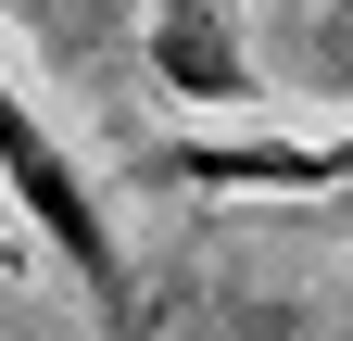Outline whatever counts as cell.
I'll use <instances>...</instances> for the list:
<instances>
[{
	"label": "cell",
	"instance_id": "5",
	"mask_svg": "<svg viewBox=\"0 0 353 341\" xmlns=\"http://www.w3.org/2000/svg\"><path fill=\"white\" fill-rule=\"evenodd\" d=\"M328 202H341V215H353V190H328Z\"/></svg>",
	"mask_w": 353,
	"mask_h": 341
},
{
	"label": "cell",
	"instance_id": "4",
	"mask_svg": "<svg viewBox=\"0 0 353 341\" xmlns=\"http://www.w3.org/2000/svg\"><path fill=\"white\" fill-rule=\"evenodd\" d=\"M228 341H328V329H228Z\"/></svg>",
	"mask_w": 353,
	"mask_h": 341
},
{
	"label": "cell",
	"instance_id": "2",
	"mask_svg": "<svg viewBox=\"0 0 353 341\" xmlns=\"http://www.w3.org/2000/svg\"><path fill=\"white\" fill-rule=\"evenodd\" d=\"M152 177H176V190H290V202H328V190H353V139H164L152 152Z\"/></svg>",
	"mask_w": 353,
	"mask_h": 341
},
{
	"label": "cell",
	"instance_id": "1",
	"mask_svg": "<svg viewBox=\"0 0 353 341\" xmlns=\"http://www.w3.org/2000/svg\"><path fill=\"white\" fill-rule=\"evenodd\" d=\"M0 190H13V215L38 228V253L88 291V316H101L114 341H139V266H126V240L101 215V190H88V164L63 152V126L38 114L13 76H0Z\"/></svg>",
	"mask_w": 353,
	"mask_h": 341
},
{
	"label": "cell",
	"instance_id": "3",
	"mask_svg": "<svg viewBox=\"0 0 353 341\" xmlns=\"http://www.w3.org/2000/svg\"><path fill=\"white\" fill-rule=\"evenodd\" d=\"M139 64L164 76L176 101H265V76L240 51V26H228V0H152V26H139Z\"/></svg>",
	"mask_w": 353,
	"mask_h": 341
}]
</instances>
